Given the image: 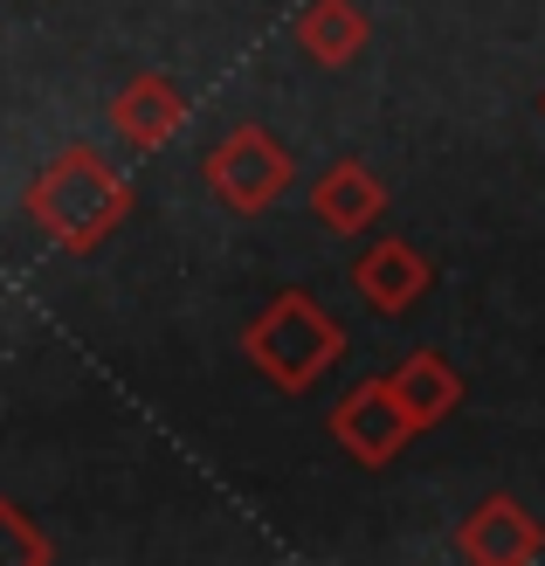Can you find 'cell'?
Here are the masks:
<instances>
[{"instance_id": "cell-1", "label": "cell", "mask_w": 545, "mask_h": 566, "mask_svg": "<svg viewBox=\"0 0 545 566\" xmlns=\"http://www.w3.org/2000/svg\"><path fill=\"white\" fill-rule=\"evenodd\" d=\"M132 180L111 166L97 146H63L35 180L21 187V214L42 242H55L63 256H91L97 242H111L132 221Z\"/></svg>"}, {"instance_id": "cell-2", "label": "cell", "mask_w": 545, "mask_h": 566, "mask_svg": "<svg viewBox=\"0 0 545 566\" xmlns=\"http://www.w3.org/2000/svg\"><path fill=\"white\" fill-rule=\"evenodd\" d=\"M242 353L276 394H311L338 359H346V325L311 297V291H276L255 318L242 325Z\"/></svg>"}, {"instance_id": "cell-3", "label": "cell", "mask_w": 545, "mask_h": 566, "mask_svg": "<svg viewBox=\"0 0 545 566\" xmlns=\"http://www.w3.org/2000/svg\"><path fill=\"white\" fill-rule=\"evenodd\" d=\"M200 180H208V193H214L228 214H270L283 193L297 187V159L263 125H235L228 138H214V146H208Z\"/></svg>"}, {"instance_id": "cell-4", "label": "cell", "mask_w": 545, "mask_h": 566, "mask_svg": "<svg viewBox=\"0 0 545 566\" xmlns=\"http://www.w3.org/2000/svg\"><path fill=\"white\" fill-rule=\"evenodd\" d=\"M332 442L346 449V457L359 463V470H387L400 449L415 442V421H408V408L394 401V387H387V374H373V380H353L346 394H338V408H332Z\"/></svg>"}, {"instance_id": "cell-5", "label": "cell", "mask_w": 545, "mask_h": 566, "mask_svg": "<svg viewBox=\"0 0 545 566\" xmlns=\"http://www.w3.org/2000/svg\"><path fill=\"white\" fill-rule=\"evenodd\" d=\"M353 291H359V304L373 318H415L421 297L436 291V263H428L415 242L380 235V242H366L353 256Z\"/></svg>"}, {"instance_id": "cell-6", "label": "cell", "mask_w": 545, "mask_h": 566, "mask_svg": "<svg viewBox=\"0 0 545 566\" xmlns=\"http://www.w3.org/2000/svg\"><path fill=\"white\" fill-rule=\"evenodd\" d=\"M304 201H311V221H318V229H332V235H373L394 193H387V180L373 174L359 153H338V159L318 166V180L304 187Z\"/></svg>"}, {"instance_id": "cell-7", "label": "cell", "mask_w": 545, "mask_h": 566, "mask_svg": "<svg viewBox=\"0 0 545 566\" xmlns=\"http://www.w3.org/2000/svg\"><path fill=\"white\" fill-rule=\"evenodd\" d=\"M111 132H118V146L132 153H159V146H174V138L187 132V91L174 76H159V70H138L125 76L118 91H111Z\"/></svg>"}, {"instance_id": "cell-8", "label": "cell", "mask_w": 545, "mask_h": 566, "mask_svg": "<svg viewBox=\"0 0 545 566\" xmlns=\"http://www.w3.org/2000/svg\"><path fill=\"white\" fill-rule=\"evenodd\" d=\"M455 553L470 566H525L545 553V532L511 491H491L483 504H470V518L455 525Z\"/></svg>"}, {"instance_id": "cell-9", "label": "cell", "mask_w": 545, "mask_h": 566, "mask_svg": "<svg viewBox=\"0 0 545 566\" xmlns=\"http://www.w3.org/2000/svg\"><path fill=\"white\" fill-rule=\"evenodd\" d=\"M387 387H394V401L408 408L415 436H421V429H442V421L470 401V380L455 374V366H449L436 346H415V353H408V359H400L394 374H387Z\"/></svg>"}, {"instance_id": "cell-10", "label": "cell", "mask_w": 545, "mask_h": 566, "mask_svg": "<svg viewBox=\"0 0 545 566\" xmlns=\"http://www.w3.org/2000/svg\"><path fill=\"white\" fill-rule=\"evenodd\" d=\"M291 28H297V49L318 70H353L366 55V42H373V14L359 0H304Z\"/></svg>"}, {"instance_id": "cell-11", "label": "cell", "mask_w": 545, "mask_h": 566, "mask_svg": "<svg viewBox=\"0 0 545 566\" xmlns=\"http://www.w3.org/2000/svg\"><path fill=\"white\" fill-rule=\"evenodd\" d=\"M55 559V539L28 518V504L0 497V566H49Z\"/></svg>"}, {"instance_id": "cell-12", "label": "cell", "mask_w": 545, "mask_h": 566, "mask_svg": "<svg viewBox=\"0 0 545 566\" xmlns=\"http://www.w3.org/2000/svg\"><path fill=\"white\" fill-rule=\"evenodd\" d=\"M538 118H545V91H538Z\"/></svg>"}]
</instances>
